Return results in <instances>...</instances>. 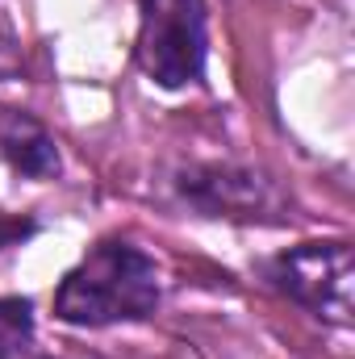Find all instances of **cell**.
<instances>
[{
    "instance_id": "obj_7",
    "label": "cell",
    "mask_w": 355,
    "mask_h": 359,
    "mask_svg": "<svg viewBox=\"0 0 355 359\" xmlns=\"http://www.w3.org/2000/svg\"><path fill=\"white\" fill-rule=\"evenodd\" d=\"M25 72V59H21V42L17 34L0 21V80H17Z\"/></svg>"
},
{
    "instance_id": "obj_6",
    "label": "cell",
    "mask_w": 355,
    "mask_h": 359,
    "mask_svg": "<svg viewBox=\"0 0 355 359\" xmlns=\"http://www.w3.org/2000/svg\"><path fill=\"white\" fill-rule=\"evenodd\" d=\"M34 343V305L25 297H0V359H21Z\"/></svg>"
},
{
    "instance_id": "obj_2",
    "label": "cell",
    "mask_w": 355,
    "mask_h": 359,
    "mask_svg": "<svg viewBox=\"0 0 355 359\" xmlns=\"http://www.w3.org/2000/svg\"><path fill=\"white\" fill-rule=\"evenodd\" d=\"M134 59L151 84L168 92L201 84L209 63L205 0H138Z\"/></svg>"
},
{
    "instance_id": "obj_3",
    "label": "cell",
    "mask_w": 355,
    "mask_h": 359,
    "mask_svg": "<svg viewBox=\"0 0 355 359\" xmlns=\"http://www.w3.org/2000/svg\"><path fill=\"white\" fill-rule=\"evenodd\" d=\"M267 288L314 313L330 326L355 322V255L351 243L326 238V243H301L260 264Z\"/></svg>"
},
{
    "instance_id": "obj_1",
    "label": "cell",
    "mask_w": 355,
    "mask_h": 359,
    "mask_svg": "<svg viewBox=\"0 0 355 359\" xmlns=\"http://www.w3.org/2000/svg\"><path fill=\"white\" fill-rule=\"evenodd\" d=\"M163 301L159 264L130 238H100L67 271L51 297L55 318L76 330L147 322Z\"/></svg>"
},
{
    "instance_id": "obj_5",
    "label": "cell",
    "mask_w": 355,
    "mask_h": 359,
    "mask_svg": "<svg viewBox=\"0 0 355 359\" xmlns=\"http://www.w3.org/2000/svg\"><path fill=\"white\" fill-rule=\"evenodd\" d=\"M0 159L25 180H55L63 172L59 142L51 138V130L17 109L0 113Z\"/></svg>"
},
{
    "instance_id": "obj_4",
    "label": "cell",
    "mask_w": 355,
    "mask_h": 359,
    "mask_svg": "<svg viewBox=\"0 0 355 359\" xmlns=\"http://www.w3.org/2000/svg\"><path fill=\"white\" fill-rule=\"evenodd\" d=\"M172 188L201 217H226V222H247V226L293 222L288 192L267 172L243 168V163H184Z\"/></svg>"
}]
</instances>
